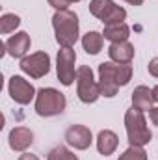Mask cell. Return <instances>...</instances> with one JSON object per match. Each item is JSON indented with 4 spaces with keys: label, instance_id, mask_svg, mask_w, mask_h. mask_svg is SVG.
I'll use <instances>...</instances> for the list:
<instances>
[{
    "label": "cell",
    "instance_id": "cell-8",
    "mask_svg": "<svg viewBox=\"0 0 158 160\" xmlns=\"http://www.w3.org/2000/svg\"><path fill=\"white\" fill-rule=\"evenodd\" d=\"M75 62H77V54L73 48H62L58 52V65H56V73L58 78L63 86H71L75 82Z\"/></svg>",
    "mask_w": 158,
    "mask_h": 160
},
{
    "label": "cell",
    "instance_id": "cell-21",
    "mask_svg": "<svg viewBox=\"0 0 158 160\" xmlns=\"http://www.w3.org/2000/svg\"><path fill=\"white\" fill-rule=\"evenodd\" d=\"M48 4L60 11V9H67V6L71 4V0H48Z\"/></svg>",
    "mask_w": 158,
    "mask_h": 160
},
{
    "label": "cell",
    "instance_id": "cell-13",
    "mask_svg": "<svg viewBox=\"0 0 158 160\" xmlns=\"http://www.w3.org/2000/svg\"><path fill=\"white\" fill-rule=\"evenodd\" d=\"M28 48H30V36L26 32H19L6 41V50L13 58H22Z\"/></svg>",
    "mask_w": 158,
    "mask_h": 160
},
{
    "label": "cell",
    "instance_id": "cell-1",
    "mask_svg": "<svg viewBox=\"0 0 158 160\" xmlns=\"http://www.w3.org/2000/svg\"><path fill=\"white\" fill-rule=\"evenodd\" d=\"M132 78V67L128 63L102 62L99 65V91L104 97H116L121 86H126Z\"/></svg>",
    "mask_w": 158,
    "mask_h": 160
},
{
    "label": "cell",
    "instance_id": "cell-23",
    "mask_svg": "<svg viewBox=\"0 0 158 160\" xmlns=\"http://www.w3.org/2000/svg\"><path fill=\"white\" fill-rule=\"evenodd\" d=\"M151 121L158 127V106L156 108H151Z\"/></svg>",
    "mask_w": 158,
    "mask_h": 160
},
{
    "label": "cell",
    "instance_id": "cell-10",
    "mask_svg": "<svg viewBox=\"0 0 158 160\" xmlns=\"http://www.w3.org/2000/svg\"><path fill=\"white\" fill-rule=\"evenodd\" d=\"M65 142H67L71 147H75V149H78V151H84V149H87V147L91 145V142H93L91 130H89L87 127H84V125H71V127L65 130Z\"/></svg>",
    "mask_w": 158,
    "mask_h": 160
},
{
    "label": "cell",
    "instance_id": "cell-15",
    "mask_svg": "<svg viewBox=\"0 0 158 160\" xmlns=\"http://www.w3.org/2000/svg\"><path fill=\"white\" fill-rule=\"evenodd\" d=\"M117 145H119V138L114 130H101L99 132V136H97V149H99L101 155H104V157L112 155L117 149Z\"/></svg>",
    "mask_w": 158,
    "mask_h": 160
},
{
    "label": "cell",
    "instance_id": "cell-27",
    "mask_svg": "<svg viewBox=\"0 0 158 160\" xmlns=\"http://www.w3.org/2000/svg\"><path fill=\"white\" fill-rule=\"evenodd\" d=\"M71 2H78V0H71Z\"/></svg>",
    "mask_w": 158,
    "mask_h": 160
},
{
    "label": "cell",
    "instance_id": "cell-16",
    "mask_svg": "<svg viewBox=\"0 0 158 160\" xmlns=\"http://www.w3.org/2000/svg\"><path fill=\"white\" fill-rule=\"evenodd\" d=\"M104 39L112 41V43H119V41H126L130 36V28L125 22H116V24H106L104 32H102Z\"/></svg>",
    "mask_w": 158,
    "mask_h": 160
},
{
    "label": "cell",
    "instance_id": "cell-14",
    "mask_svg": "<svg viewBox=\"0 0 158 160\" xmlns=\"http://www.w3.org/2000/svg\"><path fill=\"white\" fill-rule=\"evenodd\" d=\"M153 102H155V99H153V89H149L147 86H138V88L132 91V106H134V108H138V110H141V112H145V110L151 112Z\"/></svg>",
    "mask_w": 158,
    "mask_h": 160
},
{
    "label": "cell",
    "instance_id": "cell-2",
    "mask_svg": "<svg viewBox=\"0 0 158 160\" xmlns=\"http://www.w3.org/2000/svg\"><path fill=\"white\" fill-rule=\"evenodd\" d=\"M52 26L56 41L60 43L62 48H73V45L78 39V17L75 11L69 9H60L52 17Z\"/></svg>",
    "mask_w": 158,
    "mask_h": 160
},
{
    "label": "cell",
    "instance_id": "cell-26",
    "mask_svg": "<svg viewBox=\"0 0 158 160\" xmlns=\"http://www.w3.org/2000/svg\"><path fill=\"white\" fill-rule=\"evenodd\" d=\"M153 99H155V102H158V86L153 89Z\"/></svg>",
    "mask_w": 158,
    "mask_h": 160
},
{
    "label": "cell",
    "instance_id": "cell-5",
    "mask_svg": "<svg viewBox=\"0 0 158 160\" xmlns=\"http://www.w3.org/2000/svg\"><path fill=\"white\" fill-rule=\"evenodd\" d=\"M89 11L93 17H97L104 24H116V22H123L126 19V11L121 6L114 4L112 0H91Z\"/></svg>",
    "mask_w": 158,
    "mask_h": 160
},
{
    "label": "cell",
    "instance_id": "cell-18",
    "mask_svg": "<svg viewBox=\"0 0 158 160\" xmlns=\"http://www.w3.org/2000/svg\"><path fill=\"white\" fill-rule=\"evenodd\" d=\"M19 24H21L19 15H15V13H4L2 19H0V32H2V34H9V32H13Z\"/></svg>",
    "mask_w": 158,
    "mask_h": 160
},
{
    "label": "cell",
    "instance_id": "cell-4",
    "mask_svg": "<svg viewBox=\"0 0 158 160\" xmlns=\"http://www.w3.org/2000/svg\"><path fill=\"white\" fill-rule=\"evenodd\" d=\"M65 95L54 88H41L36 95V112L41 118H52L65 110Z\"/></svg>",
    "mask_w": 158,
    "mask_h": 160
},
{
    "label": "cell",
    "instance_id": "cell-7",
    "mask_svg": "<svg viewBox=\"0 0 158 160\" xmlns=\"http://www.w3.org/2000/svg\"><path fill=\"white\" fill-rule=\"evenodd\" d=\"M21 69L32 78H41L50 71V56L47 52H36V54L24 56L21 60Z\"/></svg>",
    "mask_w": 158,
    "mask_h": 160
},
{
    "label": "cell",
    "instance_id": "cell-25",
    "mask_svg": "<svg viewBox=\"0 0 158 160\" xmlns=\"http://www.w3.org/2000/svg\"><path fill=\"white\" fill-rule=\"evenodd\" d=\"M125 2H128V4H132V6H141V4H143V0H125Z\"/></svg>",
    "mask_w": 158,
    "mask_h": 160
},
{
    "label": "cell",
    "instance_id": "cell-12",
    "mask_svg": "<svg viewBox=\"0 0 158 160\" xmlns=\"http://www.w3.org/2000/svg\"><path fill=\"white\" fill-rule=\"evenodd\" d=\"M108 56L116 63H130L132 58H134V45L128 43V41L112 43L110 48H108Z\"/></svg>",
    "mask_w": 158,
    "mask_h": 160
},
{
    "label": "cell",
    "instance_id": "cell-24",
    "mask_svg": "<svg viewBox=\"0 0 158 160\" xmlns=\"http://www.w3.org/2000/svg\"><path fill=\"white\" fill-rule=\"evenodd\" d=\"M19 160H39L36 155H32V153H24V155H21Z\"/></svg>",
    "mask_w": 158,
    "mask_h": 160
},
{
    "label": "cell",
    "instance_id": "cell-20",
    "mask_svg": "<svg viewBox=\"0 0 158 160\" xmlns=\"http://www.w3.org/2000/svg\"><path fill=\"white\" fill-rule=\"evenodd\" d=\"M47 160H78L77 155H73L67 147H63V145H58V147H54L50 153H48V158Z\"/></svg>",
    "mask_w": 158,
    "mask_h": 160
},
{
    "label": "cell",
    "instance_id": "cell-11",
    "mask_svg": "<svg viewBox=\"0 0 158 160\" xmlns=\"http://www.w3.org/2000/svg\"><path fill=\"white\" fill-rule=\"evenodd\" d=\"M34 143V134L26 127H15L9 132V147L13 151H26Z\"/></svg>",
    "mask_w": 158,
    "mask_h": 160
},
{
    "label": "cell",
    "instance_id": "cell-17",
    "mask_svg": "<svg viewBox=\"0 0 158 160\" xmlns=\"http://www.w3.org/2000/svg\"><path fill=\"white\" fill-rule=\"evenodd\" d=\"M102 43H104V36L99 32H87L82 38V47L87 54H99L102 50Z\"/></svg>",
    "mask_w": 158,
    "mask_h": 160
},
{
    "label": "cell",
    "instance_id": "cell-3",
    "mask_svg": "<svg viewBox=\"0 0 158 160\" xmlns=\"http://www.w3.org/2000/svg\"><path fill=\"white\" fill-rule=\"evenodd\" d=\"M125 128H126V136H128L130 145H141L143 147L153 138L143 112L134 108V106L130 110H126V114H125Z\"/></svg>",
    "mask_w": 158,
    "mask_h": 160
},
{
    "label": "cell",
    "instance_id": "cell-9",
    "mask_svg": "<svg viewBox=\"0 0 158 160\" xmlns=\"http://www.w3.org/2000/svg\"><path fill=\"white\" fill-rule=\"evenodd\" d=\"M7 89H9L11 99L15 102H19V104H28L37 95V91L34 89V86L28 80H24L22 77H11Z\"/></svg>",
    "mask_w": 158,
    "mask_h": 160
},
{
    "label": "cell",
    "instance_id": "cell-6",
    "mask_svg": "<svg viewBox=\"0 0 158 160\" xmlns=\"http://www.w3.org/2000/svg\"><path fill=\"white\" fill-rule=\"evenodd\" d=\"M77 93H78V99L86 104L95 102L101 95L99 84L93 80V71L87 65H82L77 71Z\"/></svg>",
    "mask_w": 158,
    "mask_h": 160
},
{
    "label": "cell",
    "instance_id": "cell-22",
    "mask_svg": "<svg viewBox=\"0 0 158 160\" xmlns=\"http://www.w3.org/2000/svg\"><path fill=\"white\" fill-rule=\"evenodd\" d=\"M147 69H149V73H151L155 78H158V56H156V58H153V60L149 62Z\"/></svg>",
    "mask_w": 158,
    "mask_h": 160
},
{
    "label": "cell",
    "instance_id": "cell-19",
    "mask_svg": "<svg viewBox=\"0 0 158 160\" xmlns=\"http://www.w3.org/2000/svg\"><path fill=\"white\" fill-rule=\"evenodd\" d=\"M119 160H147V153L143 151L141 145H130L121 157Z\"/></svg>",
    "mask_w": 158,
    "mask_h": 160
}]
</instances>
